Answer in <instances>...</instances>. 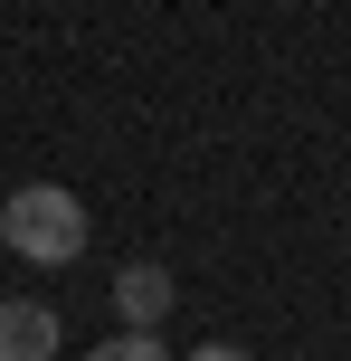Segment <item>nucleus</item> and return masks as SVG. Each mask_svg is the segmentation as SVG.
I'll list each match as a JSON object with an SVG mask.
<instances>
[{
	"mask_svg": "<svg viewBox=\"0 0 351 361\" xmlns=\"http://www.w3.org/2000/svg\"><path fill=\"white\" fill-rule=\"evenodd\" d=\"M0 238H10L29 267H76V257H86V200H76L67 180H29V190H10V209H0Z\"/></svg>",
	"mask_w": 351,
	"mask_h": 361,
	"instance_id": "nucleus-1",
	"label": "nucleus"
},
{
	"mask_svg": "<svg viewBox=\"0 0 351 361\" xmlns=\"http://www.w3.org/2000/svg\"><path fill=\"white\" fill-rule=\"evenodd\" d=\"M114 314H124V333H152L171 314V267H162V257H143V267L114 276Z\"/></svg>",
	"mask_w": 351,
	"mask_h": 361,
	"instance_id": "nucleus-2",
	"label": "nucleus"
},
{
	"mask_svg": "<svg viewBox=\"0 0 351 361\" xmlns=\"http://www.w3.org/2000/svg\"><path fill=\"white\" fill-rule=\"evenodd\" d=\"M0 361H57V314L48 305H0Z\"/></svg>",
	"mask_w": 351,
	"mask_h": 361,
	"instance_id": "nucleus-3",
	"label": "nucleus"
},
{
	"mask_svg": "<svg viewBox=\"0 0 351 361\" xmlns=\"http://www.w3.org/2000/svg\"><path fill=\"white\" fill-rule=\"evenodd\" d=\"M86 361H171V352L152 343V333H114V343H95Z\"/></svg>",
	"mask_w": 351,
	"mask_h": 361,
	"instance_id": "nucleus-4",
	"label": "nucleus"
},
{
	"mask_svg": "<svg viewBox=\"0 0 351 361\" xmlns=\"http://www.w3.org/2000/svg\"><path fill=\"white\" fill-rule=\"evenodd\" d=\"M190 361H247V352H228V343H209V352H190Z\"/></svg>",
	"mask_w": 351,
	"mask_h": 361,
	"instance_id": "nucleus-5",
	"label": "nucleus"
}]
</instances>
